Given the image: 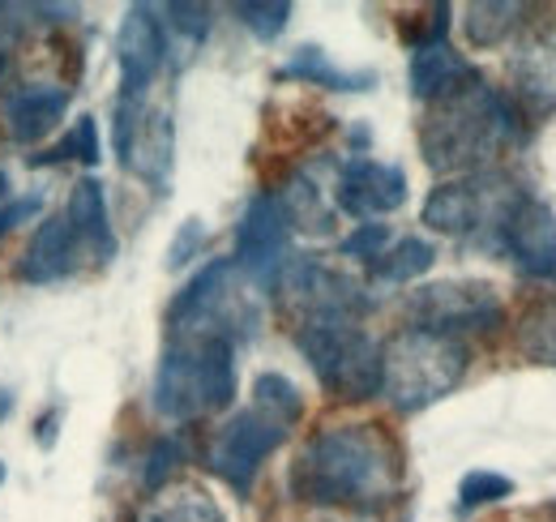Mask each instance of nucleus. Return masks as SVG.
<instances>
[{
    "instance_id": "f257e3e1",
    "label": "nucleus",
    "mask_w": 556,
    "mask_h": 522,
    "mask_svg": "<svg viewBox=\"0 0 556 522\" xmlns=\"http://www.w3.org/2000/svg\"><path fill=\"white\" fill-rule=\"evenodd\" d=\"M287 488L304 506L381 510L403 493V455L377 424H339L300 450Z\"/></svg>"
},
{
    "instance_id": "f03ea898",
    "label": "nucleus",
    "mask_w": 556,
    "mask_h": 522,
    "mask_svg": "<svg viewBox=\"0 0 556 522\" xmlns=\"http://www.w3.org/2000/svg\"><path fill=\"white\" fill-rule=\"evenodd\" d=\"M522 141L527 129L518 108L484 77H471L454 95L428 103V116L419 125V150L432 172H484V163Z\"/></svg>"
},
{
    "instance_id": "7ed1b4c3",
    "label": "nucleus",
    "mask_w": 556,
    "mask_h": 522,
    "mask_svg": "<svg viewBox=\"0 0 556 522\" xmlns=\"http://www.w3.org/2000/svg\"><path fill=\"white\" fill-rule=\"evenodd\" d=\"M236 398V347L227 338H172L154 373V411L189 424Z\"/></svg>"
},
{
    "instance_id": "20e7f679",
    "label": "nucleus",
    "mask_w": 556,
    "mask_h": 522,
    "mask_svg": "<svg viewBox=\"0 0 556 522\" xmlns=\"http://www.w3.org/2000/svg\"><path fill=\"white\" fill-rule=\"evenodd\" d=\"M467 364L471 356L463 338L407 326L381 347V394L399 411L416 415L458 390V382L467 377Z\"/></svg>"
},
{
    "instance_id": "39448f33",
    "label": "nucleus",
    "mask_w": 556,
    "mask_h": 522,
    "mask_svg": "<svg viewBox=\"0 0 556 522\" xmlns=\"http://www.w3.org/2000/svg\"><path fill=\"white\" fill-rule=\"evenodd\" d=\"M522 185L501 176V172H471L463 181H445L437 185L424 201V223L441 236L454 240H476L496 249L501 227L509 219V210L522 201Z\"/></svg>"
},
{
    "instance_id": "423d86ee",
    "label": "nucleus",
    "mask_w": 556,
    "mask_h": 522,
    "mask_svg": "<svg viewBox=\"0 0 556 522\" xmlns=\"http://www.w3.org/2000/svg\"><path fill=\"white\" fill-rule=\"evenodd\" d=\"M295 347L304 351L326 394L343 402H364L381 394V343L364 334L359 322H304Z\"/></svg>"
},
{
    "instance_id": "0eeeda50",
    "label": "nucleus",
    "mask_w": 556,
    "mask_h": 522,
    "mask_svg": "<svg viewBox=\"0 0 556 522\" xmlns=\"http://www.w3.org/2000/svg\"><path fill=\"white\" fill-rule=\"evenodd\" d=\"M287 433H291L287 420H278V415H270L266 407L253 402V407L236 411V415L214 433V442H210V450H206L210 471L244 497V493L253 488L262 462L287 442Z\"/></svg>"
},
{
    "instance_id": "6e6552de",
    "label": "nucleus",
    "mask_w": 556,
    "mask_h": 522,
    "mask_svg": "<svg viewBox=\"0 0 556 522\" xmlns=\"http://www.w3.org/2000/svg\"><path fill=\"white\" fill-rule=\"evenodd\" d=\"M407 318L419 330L458 338L463 330H480V334L496 330L505 322V309H501L496 287L484 278H445V283H428L412 291Z\"/></svg>"
},
{
    "instance_id": "1a4fd4ad",
    "label": "nucleus",
    "mask_w": 556,
    "mask_h": 522,
    "mask_svg": "<svg viewBox=\"0 0 556 522\" xmlns=\"http://www.w3.org/2000/svg\"><path fill=\"white\" fill-rule=\"evenodd\" d=\"M172 150H176L172 116L163 108H150V99L116 95V154L159 194H167L172 181Z\"/></svg>"
},
{
    "instance_id": "9d476101",
    "label": "nucleus",
    "mask_w": 556,
    "mask_h": 522,
    "mask_svg": "<svg viewBox=\"0 0 556 522\" xmlns=\"http://www.w3.org/2000/svg\"><path fill=\"white\" fill-rule=\"evenodd\" d=\"M278 287L304 313V322H355L368 309L364 287L317 258H291L278 274Z\"/></svg>"
},
{
    "instance_id": "9b49d317",
    "label": "nucleus",
    "mask_w": 556,
    "mask_h": 522,
    "mask_svg": "<svg viewBox=\"0 0 556 522\" xmlns=\"http://www.w3.org/2000/svg\"><path fill=\"white\" fill-rule=\"evenodd\" d=\"M287 249H291V227H287V214L278 206L275 194H257L244 214H240V227H236V270H244L253 283L262 287H278V274L287 265Z\"/></svg>"
},
{
    "instance_id": "f8f14e48",
    "label": "nucleus",
    "mask_w": 556,
    "mask_h": 522,
    "mask_svg": "<svg viewBox=\"0 0 556 522\" xmlns=\"http://www.w3.org/2000/svg\"><path fill=\"white\" fill-rule=\"evenodd\" d=\"M496 249L514 261L527 278L556 283V214L540 197L522 194V201L509 210Z\"/></svg>"
},
{
    "instance_id": "ddd939ff",
    "label": "nucleus",
    "mask_w": 556,
    "mask_h": 522,
    "mask_svg": "<svg viewBox=\"0 0 556 522\" xmlns=\"http://www.w3.org/2000/svg\"><path fill=\"white\" fill-rule=\"evenodd\" d=\"M167 57V35L163 17H154L150 4H134L116 30V65H121V95L125 99H146L159 69Z\"/></svg>"
},
{
    "instance_id": "4468645a",
    "label": "nucleus",
    "mask_w": 556,
    "mask_h": 522,
    "mask_svg": "<svg viewBox=\"0 0 556 522\" xmlns=\"http://www.w3.org/2000/svg\"><path fill=\"white\" fill-rule=\"evenodd\" d=\"M334 201L351 219H377L390 214L407 201V176L394 163L377 159H348L339 181H334Z\"/></svg>"
},
{
    "instance_id": "2eb2a0df",
    "label": "nucleus",
    "mask_w": 556,
    "mask_h": 522,
    "mask_svg": "<svg viewBox=\"0 0 556 522\" xmlns=\"http://www.w3.org/2000/svg\"><path fill=\"white\" fill-rule=\"evenodd\" d=\"M70 108V90L65 86H48V82H35V86H22L13 95H4L0 103V121H4V133L13 141H39L61 125Z\"/></svg>"
},
{
    "instance_id": "dca6fc26",
    "label": "nucleus",
    "mask_w": 556,
    "mask_h": 522,
    "mask_svg": "<svg viewBox=\"0 0 556 522\" xmlns=\"http://www.w3.org/2000/svg\"><path fill=\"white\" fill-rule=\"evenodd\" d=\"M514 90L531 112H556V22L518 44L514 61Z\"/></svg>"
},
{
    "instance_id": "f3484780",
    "label": "nucleus",
    "mask_w": 556,
    "mask_h": 522,
    "mask_svg": "<svg viewBox=\"0 0 556 522\" xmlns=\"http://www.w3.org/2000/svg\"><path fill=\"white\" fill-rule=\"evenodd\" d=\"M65 219H70L73 236H77V249H81L86 258H94V261L116 258V232H112L108 197H103V185H99L94 176H81V181L73 185Z\"/></svg>"
},
{
    "instance_id": "a211bd4d",
    "label": "nucleus",
    "mask_w": 556,
    "mask_h": 522,
    "mask_svg": "<svg viewBox=\"0 0 556 522\" xmlns=\"http://www.w3.org/2000/svg\"><path fill=\"white\" fill-rule=\"evenodd\" d=\"M77 253H81V249H77V236H73L70 219H65V214H52V219H43L39 232L30 236L26 258L17 265V278H22V283H56V278L73 274Z\"/></svg>"
},
{
    "instance_id": "6ab92c4d",
    "label": "nucleus",
    "mask_w": 556,
    "mask_h": 522,
    "mask_svg": "<svg viewBox=\"0 0 556 522\" xmlns=\"http://www.w3.org/2000/svg\"><path fill=\"white\" fill-rule=\"evenodd\" d=\"M471 77H480V73L467 65L445 39L419 44L416 52H412V95L424 99V103H437V99L454 95V90L467 86Z\"/></svg>"
},
{
    "instance_id": "aec40b11",
    "label": "nucleus",
    "mask_w": 556,
    "mask_h": 522,
    "mask_svg": "<svg viewBox=\"0 0 556 522\" xmlns=\"http://www.w3.org/2000/svg\"><path fill=\"white\" fill-rule=\"evenodd\" d=\"M522 13H531V9H527V4H509V0H480V4H467V17H463L467 44H471V48H496V44H505V39L522 26Z\"/></svg>"
},
{
    "instance_id": "412c9836",
    "label": "nucleus",
    "mask_w": 556,
    "mask_h": 522,
    "mask_svg": "<svg viewBox=\"0 0 556 522\" xmlns=\"http://www.w3.org/2000/svg\"><path fill=\"white\" fill-rule=\"evenodd\" d=\"M282 77H295V82H308V86H326V90H368L377 77L372 73H348V69H334L330 57L321 48H300L287 65H282Z\"/></svg>"
},
{
    "instance_id": "4be33fe9",
    "label": "nucleus",
    "mask_w": 556,
    "mask_h": 522,
    "mask_svg": "<svg viewBox=\"0 0 556 522\" xmlns=\"http://www.w3.org/2000/svg\"><path fill=\"white\" fill-rule=\"evenodd\" d=\"M278 206H282V214H287V227H300V232H308V236H326V232L334 227V210L326 206L321 189H317L308 176H295V181L287 185V194L278 197Z\"/></svg>"
},
{
    "instance_id": "5701e85b",
    "label": "nucleus",
    "mask_w": 556,
    "mask_h": 522,
    "mask_svg": "<svg viewBox=\"0 0 556 522\" xmlns=\"http://www.w3.org/2000/svg\"><path fill=\"white\" fill-rule=\"evenodd\" d=\"M518 351L531 360V364H548L556 369V296L531 304L518 322Z\"/></svg>"
},
{
    "instance_id": "b1692460",
    "label": "nucleus",
    "mask_w": 556,
    "mask_h": 522,
    "mask_svg": "<svg viewBox=\"0 0 556 522\" xmlns=\"http://www.w3.org/2000/svg\"><path fill=\"white\" fill-rule=\"evenodd\" d=\"M432 261H437V249L428 240H419V236H407V240L390 245L377 261H368V270L381 283H412V278L432 270Z\"/></svg>"
},
{
    "instance_id": "393cba45",
    "label": "nucleus",
    "mask_w": 556,
    "mask_h": 522,
    "mask_svg": "<svg viewBox=\"0 0 556 522\" xmlns=\"http://www.w3.org/2000/svg\"><path fill=\"white\" fill-rule=\"evenodd\" d=\"M138 522H227V519H223V510L210 501L202 488H176V493L154 497L138 514Z\"/></svg>"
},
{
    "instance_id": "a878e982",
    "label": "nucleus",
    "mask_w": 556,
    "mask_h": 522,
    "mask_svg": "<svg viewBox=\"0 0 556 522\" xmlns=\"http://www.w3.org/2000/svg\"><path fill=\"white\" fill-rule=\"evenodd\" d=\"M253 402L266 407L278 420H287V424H295V420L304 415V398H300V390H295L282 373H262V377L253 382Z\"/></svg>"
},
{
    "instance_id": "bb28decb",
    "label": "nucleus",
    "mask_w": 556,
    "mask_h": 522,
    "mask_svg": "<svg viewBox=\"0 0 556 522\" xmlns=\"http://www.w3.org/2000/svg\"><path fill=\"white\" fill-rule=\"evenodd\" d=\"M231 13H236L262 44L278 39V35L287 30V22H291V4H287V0H240V4H231Z\"/></svg>"
},
{
    "instance_id": "cd10ccee",
    "label": "nucleus",
    "mask_w": 556,
    "mask_h": 522,
    "mask_svg": "<svg viewBox=\"0 0 556 522\" xmlns=\"http://www.w3.org/2000/svg\"><path fill=\"white\" fill-rule=\"evenodd\" d=\"M65 159H77V163H86V167L99 163V129H94L90 116H77L73 129L65 133L48 154H39L35 163H65Z\"/></svg>"
},
{
    "instance_id": "c85d7f7f",
    "label": "nucleus",
    "mask_w": 556,
    "mask_h": 522,
    "mask_svg": "<svg viewBox=\"0 0 556 522\" xmlns=\"http://www.w3.org/2000/svg\"><path fill=\"white\" fill-rule=\"evenodd\" d=\"M509 493H514V480H505L496 471H471L458 484V510H480V506H492V501H501Z\"/></svg>"
},
{
    "instance_id": "c756f323",
    "label": "nucleus",
    "mask_w": 556,
    "mask_h": 522,
    "mask_svg": "<svg viewBox=\"0 0 556 522\" xmlns=\"http://www.w3.org/2000/svg\"><path fill=\"white\" fill-rule=\"evenodd\" d=\"M163 17H167V26L180 35V39H189V44H202L210 35V4H185V0H172V4H163Z\"/></svg>"
},
{
    "instance_id": "7c9ffc66",
    "label": "nucleus",
    "mask_w": 556,
    "mask_h": 522,
    "mask_svg": "<svg viewBox=\"0 0 556 522\" xmlns=\"http://www.w3.org/2000/svg\"><path fill=\"white\" fill-rule=\"evenodd\" d=\"M386 249H390V227L386 223H359L348 240H339V253L359 261H377Z\"/></svg>"
},
{
    "instance_id": "2f4dec72",
    "label": "nucleus",
    "mask_w": 556,
    "mask_h": 522,
    "mask_svg": "<svg viewBox=\"0 0 556 522\" xmlns=\"http://www.w3.org/2000/svg\"><path fill=\"white\" fill-rule=\"evenodd\" d=\"M180 458H185V450H180V442H176V437L154 442V450H150V458H146V475H141V484H146L150 493H159V488L167 484V475L180 467Z\"/></svg>"
},
{
    "instance_id": "473e14b6",
    "label": "nucleus",
    "mask_w": 556,
    "mask_h": 522,
    "mask_svg": "<svg viewBox=\"0 0 556 522\" xmlns=\"http://www.w3.org/2000/svg\"><path fill=\"white\" fill-rule=\"evenodd\" d=\"M202 245H206V227H202L198 219H189V223L176 232L172 249H167V265H172V270H176V265H185L193 253H202Z\"/></svg>"
},
{
    "instance_id": "72a5a7b5",
    "label": "nucleus",
    "mask_w": 556,
    "mask_h": 522,
    "mask_svg": "<svg viewBox=\"0 0 556 522\" xmlns=\"http://www.w3.org/2000/svg\"><path fill=\"white\" fill-rule=\"evenodd\" d=\"M39 210H43V201H39V197H17V201H4V206H0V240H4V236H9L17 223L35 219Z\"/></svg>"
},
{
    "instance_id": "f704fd0d",
    "label": "nucleus",
    "mask_w": 556,
    "mask_h": 522,
    "mask_svg": "<svg viewBox=\"0 0 556 522\" xmlns=\"http://www.w3.org/2000/svg\"><path fill=\"white\" fill-rule=\"evenodd\" d=\"M9 407H13V394L0 390V424H4V415H9Z\"/></svg>"
},
{
    "instance_id": "c9c22d12",
    "label": "nucleus",
    "mask_w": 556,
    "mask_h": 522,
    "mask_svg": "<svg viewBox=\"0 0 556 522\" xmlns=\"http://www.w3.org/2000/svg\"><path fill=\"white\" fill-rule=\"evenodd\" d=\"M9 194V176H4V172H0V197Z\"/></svg>"
},
{
    "instance_id": "e433bc0d",
    "label": "nucleus",
    "mask_w": 556,
    "mask_h": 522,
    "mask_svg": "<svg viewBox=\"0 0 556 522\" xmlns=\"http://www.w3.org/2000/svg\"><path fill=\"white\" fill-rule=\"evenodd\" d=\"M0 484H4V462H0Z\"/></svg>"
}]
</instances>
